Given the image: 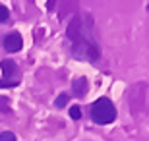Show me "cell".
Segmentation results:
<instances>
[{
	"label": "cell",
	"mask_w": 149,
	"mask_h": 141,
	"mask_svg": "<svg viewBox=\"0 0 149 141\" xmlns=\"http://www.w3.org/2000/svg\"><path fill=\"white\" fill-rule=\"evenodd\" d=\"M66 35L72 43V54L77 60H85L89 64H97L101 60V47L93 31V17L89 14H76Z\"/></svg>",
	"instance_id": "1"
},
{
	"label": "cell",
	"mask_w": 149,
	"mask_h": 141,
	"mask_svg": "<svg viewBox=\"0 0 149 141\" xmlns=\"http://www.w3.org/2000/svg\"><path fill=\"white\" fill-rule=\"evenodd\" d=\"M89 114H91V120H93L95 124L107 126V124H111V122L116 120V106L112 104L111 99L101 97V99H97V101L91 104Z\"/></svg>",
	"instance_id": "2"
},
{
	"label": "cell",
	"mask_w": 149,
	"mask_h": 141,
	"mask_svg": "<svg viewBox=\"0 0 149 141\" xmlns=\"http://www.w3.org/2000/svg\"><path fill=\"white\" fill-rule=\"evenodd\" d=\"M2 47H4L6 52H17V50H22L23 47V39L19 33H8L4 37V41H2Z\"/></svg>",
	"instance_id": "3"
},
{
	"label": "cell",
	"mask_w": 149,
	"mask_h": 141,
	"mask_svg": "<svg viewBox=\"0 0 149 141\" xmlns=\"http://www.w3.org/2000/svg\"><path fill=\"white\" fill-rule=\"evenodd\" d=\"M0 68H2V74H4V81H12V83H19L17 79V66L12 62L10 58H6L0 62Z\"/></svg>",
	"instance_id": "4"
},
{
	"label": "cell",
	"mask_w": 149,
	"mask_h": 141,
	"mask_svg": "<svg viewBox=\"0 0 149 141\" xmlns=\"http://www.w3.org/2000/svg\"><path fill=\"white\" fill-rule=\"evenodd\" d=\"M87 93V79L85 77H77L74 81V95L76 97H83Z\"/></svg>",
	"instance_id": "5"
},
{
	"label": "cell",
	"mask_w": 149,
	"mask_h": 141,
	"mask_svg": "<svg viewBox=\"0 0 149 141\" xmlns=\"http://www.w3.org/2000/svg\"><path fill=\"white\" fill-rule=\"evenodd\" d=\"M68 93H62V95H58V99L54 101V104H56V108H64L66 106V103H68Z\"/></svg>",
	"instance_id": "6"
},
{
	"label": "cell",
	"mask_w": 149,
	"mask_h": 141,
	"mask_svg": "<svg viewBox=\"0 0 149 141\" xmlns=\"http://www.w3.org/2000/svg\"><path fill=\"white\" fill-rule=\"evenodd\" d=\"M8 19H10V10H8L6 6L0 4V22L4 23V22H8Z\"/></svg>",
	"instance_id": "7"
},
{
	"label": "cell",
	"mask_w": 149,
	"mask_h": 141,
	"mask_svg": "<svg viewBox=\"0 0 149 141\" xmlns=\"http://www.w3.org/2000/svg\"><path fill=\"white\" fill-rule=\"evenodd\" d=\"M70 116H72V120H79V118H81V108L76 106V104L70 106Z\"/></svg>",
	"instance_id": "8"
},
{
	"label": "cell",
	"mask_w": 149,
	"mask_h": 141,
	"mask_svg": "<svg viewBox=\"0 0 149 141\" xmlns=\"http://www.w3.org/2000/svg\"><path fill=\"white\" fill-rule=\"evenodd\" d=\"M0 141H16V135L12 131H2L0 133Z\"/></svg>",
	"instance_id": "9"
},
{
	"label": "cell",
	"mask_w": 149,
	"mask_h": 141,
	"mask_svg": "<svg viewBox=\"0 0 149 141\" xmlns=\"http://www.w3.org/2000/svg\"><path fill=\"white\" fill-rule=\"evenodd\" d=\"M8 104H10V101H8V99H2V97H0V110L10 112V106H8Z\"/></svg>",
	"instance_id": "10"
},
{
	"label": "cell",
	"mask_w": 149,
	"mask_h": 141,
	"mask_svg": "<svg viewBox=\"0 0 149 141\" xmlns=\"http://www.w3.org/2000/svg\"><path fill=\"white\" fill-rule=\"evenodd\" d=\"M19 85V83H12V81H4V79H0V87H6V89H8V87H17Z\"/></svg>",
	"instance_id": "11"
}]
</instances>
